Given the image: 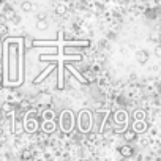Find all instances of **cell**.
Instances as JSON below:
<instances>
[{
    "instance_id": "1",
    "label": "cell",
    "mask_w": 161,
    "mask_h": 161,
    "mask_svg": "<svg viewBox=\"0 0 161 161\" xmlns=\"http://www.w3.org/2000/svg\"><path fill=\"white\" fill-rule=\"evenodd\" d=\"M8 80H19V44L18 41H8Z\"/></svg>"
},
{
    "instance_id": "2",
    "label": "cell",
    "mask_w": 161,
    "mask_h": 161,
    "mask_svg": "<svg viewBox=\"0 0 161 161\" xmlns=\"http://www.w3.org/2000/svg\"><path fill=\"white\" fill-rule=\"evenodd\" d=\"M74 123H76V117L71 111H63L60 114V130H62V133L68 134L74 128Z\"/></svg>"
},
{
    "instance_id": "3",
    "label": "cell",
    "mask_w": 161,
    "mask_h": 161,
    "mask_svg": "<svg viewBox=\"0 0 161 161\" xmlns=\"http://www.w3.org/2000/svg\"><path fill=\"white\" fill-rule=\"evenodd\" d=\"M77 123H79V130L80 133H87L92 130V123H93V117H92V112L84 109L80 111L79 114V119H77Z\"/></svg>"
},
{
    "instance_id": "4",
    "label": "cell",
    "mask_w": 161,
    "mask_h": 161,
    "mask_svg": "<svg viewBox=\"0 0 161 161\" xmlns=\"http://www.w3.org/2000/svg\"><path fill=\"white\" fill-rule=\"evenodd\" d=\"M119 152H120V155H122L123 158H131V156H134V148H133V145H131L130 142H126L125 145H120V147H119Z\"/></svg>"
},
{
    "instance_id": "5",
    "label": "cell",
    "mask_w": 161,
    "mask_h": 161,
    "mask_svg": "<svg viewBox=\"0 0 161 161\" xmlns=\"http://www.w3.org/2000/svg\"><path fill=\"white\" fill-rule=\"evenodd\" d=\"M55 130H57L55 120H43V131L46 134H54Z\"/></svg>"
},
{
    "instance_id": "6",
    "label": "cell",
    "mask_w": 161,
    "mask_h": 161,
    "mask_svg": "<svg viewBox=\"0 0 161 161\" xmlns=\"http://www.w3.org/2000/svg\"><path fill=\"white\" fill-rule=\"evenodd\" d=\"M122 133H123V141H125V142H130V144H131V142L137 141V133H136L133 128H131V130H123Z\"/></svg>"
},
{
    "instance_id": "7",
    "label": "cell",
    "mask_w": 161,
    "mask_h": 161,
    "mask_svg": "<svg viewBox=\"0 0 161 161\" xmlns=\"http://www.w3.org/2000/svg\"><path fill=\"white\" fill-rule=\"evenodd\" d=\"M54 69H55V63H52V65H51V66H49L47 69H44V71H43V73H41L40 76H36V77L33 79V86H36V84L43 82V79H44L46 76H49V73H52Z\"/></svg>"
},
{
    "instance_id": "8",
    "label": "cell",
    "mask_w": 161,
    "mask_h": 161,
    "mask_svg": "<svg viewBox=\"0 0 161 161\" xmlns=\"http://www.w3.org/2000/svg\"><path fill=\"white\" fill-rule=\"evenodd\" d=\"M137 134H141V133H145V130H147V123H145V120H133V126H131Z\"/></svg>"
},
{
    "instance_id": "9",
    "label": "cell",
    "mask_w": 161,
    "mask_h": 161,
    "mask_svg": "<svg viewBox=\"0 0 161 161\" xmlns=\"http://www.w3.org/2000/svg\"><path fill=\"white\" fill-rule=\"evenodd\" d=\"M51 101H52V98H51V95H47V93H40V95H38V100H36V103L41 104L43 108L49 106Z\"/></svg>"
},
{
    "instance_id": "10",
    "label": "cell",
    "mask_w": 161,
    "mask_h": 161,
    "mask_svg": "<svg viewBox=\"0 0 161 161\" xmlns=\"http://www.w3.org/2000/svg\"><path fill=\"white\" fill-rule=\"evenodd\" d=\"M136 60H137V63L145 65V63H147V60H148V52H147V51H144V49L137 51V52H136Z\"/></svg>"
},
{
    "instance_id": "11",
    "label": "cell",
    "mask_w": 161,
    "mask_h": 161,
    "mask_svg": "<svg viewBox=\"0 0 161 161\" xmlns=\"http://www.w3.org/2000/svg\"><path fill=\"white\" fill-rule=\"evenodd\" d=\"M16 106H18V104H11L10 101H7V103H3L2 106H0V109H2V112L7 115V114H13V111H14Z\"/></svg>"
},
{
    "instance_id": "12",
    "label": "cell",
    "mask_w": 161,
    "mask_h": 161,
    "mask_svg": "<svg viewBox=\"0 0 161 161\" xmlns=\"http://www.w3.org/2000/svg\"><path fill=\"white\" fill-rule=\"evenodd\" d=\"M145 117H147V112L144 109H137L133 112V120H145Z\"/></svg>"
},
{
    "instance_id": "13",
    "label": "cell",
    "mask_w": 161,
    "mask_h": 161,
    "mask_svg": "<svg viewBox=\"0 0 161 161\" xmlns=\"http://www.w3.org/2000/svg\"><path fill=\"white\" fill-rule=\"evenodd\" d=\"M14 16H16L14 10H13L11 7H7V8H5V11H3V18H5V19H10V21H11V19H13Z\"/></svg>"
},
{
    "instance_id": "14",
    "label": "cell",
    "mask_w": 161,
    "mask_h": 161,
    "mask_svg": "<svg viewBox=\"0 0 161 161\" xmlns=\"http://www.w3.org/2000/svg\"><path fill=\"white\" fill-rule=\"evenodd\" d=\"M49 27V22H47V19H38V22H36V29L38 30H46Z\"/></svg>"
},
{
    "instance_id": "15",
    "label": "cell",
    "mask_w": 161,
    "mask_h": 161,
    "mask_svg": "<svg viewBox=\"0 0 161 161\" xmlns=\"http://www.w3.org/2000/svg\"><path fill=\"white\" fill-rule=\"evenodd\" d=\"M145 16H147L148 19H155V18L158 16V8H153V10H147V11H145Z\"/></svg>"
},
{
    "instance_id": "16",
    "label": "cell",
    "mask_w": 161,
    "mask_h": 161,
    "mask_svg": "<svg viewBox=\"0 0 161 161\" xmlns=\"http://www.w3.org/2000/svg\"><path fill=\"white\" fill-rule=\"evenodd\" d=\"M21 8H22V11H25V13H29V11H32V8H33V5H32L30 2H22V3H21Z\"/></svg>"
},
{
    "instance_id": "17",
    "label": "cell",
    "mask_w": 161,
    "mask_h": 161,
    "mask_svg": "<svg viewBox=\"0 0 161 161\" xmlns=\"http://www.w3.org/2000/svg\"><path fill=\"white\" fill-rule=\"evenodd\" d=\"M87 141L89 142H97L98 141V134L97 133H92V131H87Z\"/></svg>"
},
{
    "instance_id": "18",
    "label": "cell",
    "mask_w": 161,
    "mask_h": 161,
    "mask_svg": "<svg viewBox=\"0 0 161 161\" xmlns=\"http://www.w3.org/2000/svg\"><path fill=\"white\" fill-rule=\"evenodd\" d=\"M21 156L24 158V159H30V158H33L35 155L29 150V148H25V150H22V153H21Z\"/></svg>"
},
{
    "instance_id": "19",
    "label": "cell",
    "mask_w": 161,
    "mask_h": 161,
    "mask_svg": "<svg viewBox=\"0 0 161 161\" xmlns=\"http://www.w3.org/2000/svg\"><path fill=\"white\" fill-rule=\"evenodd\" d=\"M55 13H57V14H60V16H63V14L66 13L65 5H62V3H60V5H57V7H55Z\"/></svg>"
},
{
    "instance_id": "20",
    "label": "cell",
    "mask_w": 161,
    "mask_h": 161,
    "mask_svg": "<svg viewBox=\"0 0 161 161\" xmlns=\"http://www.w3.org/2000/svg\"><path fill=\"white\" fill-rule=\"evenodd\" d=\"M115 103H117V106H119L120 109H123V108L126 106V100H125L123 97H119V98L115 100Z\"/></svg>"
},
{
    "instance_id": "21",
    "label": "cell",
    "mask_w": 161,
    "mask_h": 161,
    "mask_svg": "<svg viewBox=\"0 0 161 161\" xmlns=\"http://www.w3.org/2000/svg\"><path fill=\"white\" fill-rule=\"evenodd\" d=\"M8 35V27L5 24H0V36H5Z\"/></svg>"
},
{
    "instance_id": "22",
    "label": "cell",
    "mask_w": 161,
    "mask_h": 161,
    "mask_svg": "<svg viewBox=\"0 0 161 161\" xmlns=\"http://www.w3.org/2000/svg\"><path fill=\"white\" fill-rule=\"evenodd\" d=\"M74 46H80V47H87L89 46V41H73Z\"/></svg>"
},
{
    "instance_id": "23",
    "label": "cell",
    "mask_w": 161,
    "mask_h": 161,
    "mask_svg": "<svg viewBox=\"0 0 161 161\" xmlns=\"http://www.w3.org/2000/svg\"><path fill=\"white\" fill-rule=\"evenodd\" d=\"M74 36V30H66L65 32V40H71Z\"/></svg>"
},
{
    "instance_id": "24",
    "label": "cell",
    "mask_w": 161,
    "mask_h": 161,
    "mask_svg": "<svg viewBox=\"0 0 161 161\" xmlns=\"http://www.w3.org/2000/svg\"><path fill=\"white\" fill-rule=\"evenodd\" d=\"M139 142H141V145H144V147H145V145H148V136H147V137H142Z\"/></svg>"
},
{
    "instance_id": "25",
    "label": "cell",
    "mask_w": 161,
    "mask_h": 161,
    "mask_svg": "<svg viewBox=\"0 0 161 161\" xmlns=\"http://www.w3.org/2000/svg\"><path fill=\"white\" fill-rule=\"evenodd\" d=\"M155 55H156V57L161 55V46H156V47H155Z\"/></svg>"
},
{
    "instance_id": "26",
    "label": "cell",
    "mask_w": 161,
    "mask_h": 161,
    "mask_svg": "<svg viewBox=\"0 0 161 161\" xmlns=\"http://www.w3.org/2000/svg\"><path fill=\"white\" fill-rule=\"evenodd\" d=\"M38 19H46V13H40L38 14Z\"/></svg>"
},
{
    "instance_id": "27",
    "label": "cell",
    "mask_w": 161,
    "mask_h": 161,
    "mask_svg": "<svg viewBox=\"0 0 161 161\" xmlns=\"http://www.w3.org/2000/svg\"><path fill=\"white\" fill-rule=\"evenodd\" d=\"M2 73L3 71H2V65H0V80H2Z\"/></svg>"
}]
</instances>
